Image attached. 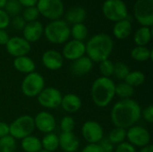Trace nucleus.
I'll return each mask as SVG.
<instances>
[{
    "label": "nucleus",
    "instance_id": "36",
    "mask_svg": "<svg viewBox=\"0 0 153 152\" xmlns=\"http://www.w3.org/2000/svg\"><path fill=\"white\" fill-rule=\"evenodd\" d=\"M4 10L9 14V16L13 17L19 15L20 13H22V7L18 2V0H8Z\"/></svg>",
    "mask_w": 153,
    "mask_h": 152
},
{
    "label": "nucleus",
    "instance_id": "35",
    "mask_svg": "<svg viewBox=\"0 0 153 152\" xmlns=\"http://www.w3.org/2000/svg\"><path fill=\"white\" fill-rule=\"evenodd\" d=\"M39 16V13L36 6L27 7V8H24L22 11V17L26 22V23L27 22H34V21H38Z\"/></svg>",
    "mask_w": 153,
    "mask_h": 152
},
{
    "label": "nucleus",
    "instance_id": "20",
    "mask_svg": "<svg viewBox=\"0 0 153 152\" xmlns=\"http://www.w3.org/2000/svg\"><path fill=\"white\" fill-rule=\"evenodd\" d=\"M93 68V62L87 56H83L74 61L71 65V72L76 76L88 74Z\"/></svg>",
    "mask_w": 153,
    "mask_h": 152
},
{
    "label": "nucleus",
    "instance_id": "1",
    "mask_svg": "<svg viewBox=\"0 0 153 152\" xmlns=\"http://www.w3.org/2000/svg\"><path fill=\"white\" fill-rule=\"evenodd\" d=\"M110 117L115 127L126 130L141 119L142 108L134 99H121L113 106Z\"/></svg>",
    "mask_w": 153,
    "mask_h": 152
},
{
    "label": "nucleus",
    "instance_id": "37",
    "mask_svg": "<svg viewBox=\"0 0 153 152\" xmlns=\"http://www.w3.org/2000/svg\"><path fill=\"white\" fill-rule=\"evenodd\" d=\"M74 126H75V121L72 116H65L61 119L60 128L62 130V133H73Z\"/></svg>",
    "mask_w": 153,
    "mask_h": 152
},
{
    "label": "nucleus",
    "instance_id": "15",
    "mask_svg": "<svg viewBox=\"0 0 153 152\" xmlns=\"http://www.w3.org/2000/svg\"><path fill=\"white\" fill-rule=\"evenodd\" d=\"M34 119L35 128H37L39 132L47 134L53 133L56 126V121L55 116L48 112V111H40L39 112Z\"/></svg>",
    "mask_w": 153,
    "mask_h": 152
},
{
    "label": "nucleus",
    "instance_id": "26",
    "mask_svg": "<svg viewBox=\"0 0 153 152\" xmlns=\"http://www.w3.org/2000/svg\"><path fill=\"white\" fill-rule=\"evenodd\" d=\"M21 147L25 152H39L42 150L41 141L33 135L27 136L21 140Z\"/></svg>",
    "mask_w": 153,
    "mask_h": 152
},
{
    "label": "nucleus",
    "instance_id": "42",
    "mask_svg": "<svg viewBox=\"0 0 153 152\" xmlns=\"http://www.w3.org/2000/svg\"><path fill=\"white\" fill-rule=\"evenodd\" d=\"M100 147L101 148L102 151L103 152H114L115 151V148H114V145L107 139H102L100 143H99Z\"/></svg>",
    "mask_w": 153,
    "mask_h": 152
},
{
    "label": "nucleus",
    "instance_id": "22",
    "mask_svg": "<svg viewBox=\"0 0 153 152\" xmlns=\"http://www.w3.org/2000/svg\"><path fill=\"white\" fill-rule=\"evenodd\" d=\"M13 65L17 72L23 74L33 73L36 69V65L34 61L28 56L15 57L13 61Z\"/></svg>",
    "mask_w": 153,
    "mask_h": 152
},
{
    "label": "nucleus",
    "instance_id": "4",
    "mask_svg": "<svg viewBox=\"0 0 153 152\" xmlns=\"http://www.w3.org/2000/svg\"><path fill=\"white\" fill-rule=\"evenodd\" d=\"M47 40L55 45L65 44L69 40L70 26L62 19L50 21L44 26V34Z\"/></svg>",
    "mask_w": 153,
    "mask_h": 152
},
{
    "label": "nucleus",
    "instance_id": "41",
    "mask_svg": "<svg viewBox=\"0 0 153 152\" xmlns=\"http://www.w3.org/2000/svg\"><path fill=\"white\" fill-rule=\"evenodd\" d=\"M142 116L147 123H153V105H149L142 110Z\"/></svg>",
    "mask_w": 153,
    "mask_h": 152
},
{
    "label": "nucleus",
    "instance_id": "43",
    "mask_svg": "<svg viewBox=\"0 0 153 152\" xmlns=\"http://www.w3.org/2000/svg\"><path fill=\"white\" fill-rule=\"evenodd\" d=\"M81 152H103L99 144H87Z\"/></svg>",
    "mask_w": 153,
    "mask_h": 152
},
{
    "label": "nucleus",
    "instance_id": "12",
    "mask_svg": "<svg viewBox=\"0 0 153 152\" xmlns=\"http://www.w3.org/2000/svg\"><path fill=\"white\" fill-rule=\"evenodd\" d=\"M82 135L89 144H99L104 137L103 127L96 121H86L82 127Z\"/></svg>",
    "mask_w": 153,
    "mask_h": 152
},
{
    "label": "nucleus",
    "instance_id": "47",
    "mask_svg": "<svg viewBox=\"0 0 153 152\" xmlns=\"http://www.w3.org/2000/svg\"><path fill=\"white\" fill-rule=\"evenodd\" d=\"M139 152H153L152 145V144H149V145H147V146L142 148L141 151Z\"/></svg>",
    "mask_w": 153,
    "mask_h": 152
},
{
    "label": "nucleus",
    "instance_id": "17",
    "mask_svg": "<svg viewBox=\"0 0 153 152\" xmlns=\"http://www.w3.org/2000/svg\"><path fill=\"white\" fill-rule=\"evenodd\" d=\"M42 65L50 71H57L64 65V57L62 54L55 49L45 51L41 56Z\"/></svg>",
    "mask_w": 153,
    "mask_h": 152
},
{
    "label": "nucleus",
    "instance_id": "40",
    "mask_svg": "<svg viewBox=\"0 0 153 152\" xmlns=\"http://www.w3.org/2000/svg\"><path fill=\"white\" fill-rule=\"evenodd\" d=\"M114 152H137L136 148L130 144L128 142H124L120 144H117Z\"/></svg>",
    "mask_w": 153,
    "mask_h": 152
},
{
    "label": "nucleus",
    "instance_id": "28",
    "mask_svg": "<svg viewBox=\"0 0 153 152\" xmlns=\"http://www.w3.org/2000/svg\"><path fill=\"white\" fill-rule=\"evenodd\" d=\"M88 34H89V30L83 22L74 24L70 28V36L74 40L83 41L84 39H87Z\"/></svg>",
    "mask_w": 153,
    "mask_h": 152
},
{
    "label": "nucleus",
    "instance_id": "5",
    "mask_svg": "<svg viewBox=\"0 0 153 152\" xmlns=\"http://www.w3.org/2000/svg\"><path fill=\"white\" fill-rule=\"evenodd\" d=\"M101 11L104 17L112 22L125 20L129 14L128 7L124 0H105Z\"/></svg>",
    "mask_w": 153,
    "mask_h": 152
},
{
    "label": "nucleus",
    "instance_id": "25",
    "mask_svg": "<svg viewBox=\"0 0 153 152\" xmlns=\"http://www.w3.org/2000/svg\"><path fill=\"white\" fill-rule=\"evenodd\" d=\"M152 50L147 47L135 46L131 50V57L136 62H147L152 60Z\"/></svg>",
    "mask_w": 153,
    "mask_h": 152
},
{
    "label": "nucleus",
    "instance_id": "31",
    "mask_svg": "<svg viewBox=\"0 0 153 152\" xmlns=\"http://www.w3.org/2000/svg\"><path fill=\"white\" fill-rule=\"evenodd\" d=\"M126 130L119 127L113 128L108 136V140L114 145V144H120L126 142Z\"/></svg>",
    "mask_w": 153,
    "mask_h": 152
},
{
    "label": "nucleus",
    "instance_id": "3",
    "mask_svg": "<svg viewBox=\"0 0 153 152\" xmlns=\"http://www.w3.org/2000/svg\"><path fill=\"white\" fill-rule=\"evenodd\" d=\"M115 91L116 83L113 80L100 76L97 78L91 85V99L97 107L104 108L108 107L115 98Z\"/></svg>",
    "mask_w": 153,
    "mask_h": 152
},
{
    "label": "nucleus",
    "instance_id": "14",
    "mask_svg": "<svg viewBox=\"0 0 153 152\" xmlns=\"http://www.w3.org/2000/svg\"><path fill=\"white\" fill-rule=\"evenodd\" d=\"M85 43L79 40H68L65 43L62 49V56L64 59L68 61H74L83 56H85Z\"/></svg>",
    "mask_w": 153,
    "mask_h": 152
},
{
    "label": "nucleus",
    "instance_id": "24",
    "mask_svg": "<svg viewBox=\"0 0 153 152\" xmlns=\"http://www.w3.org/2000/svg\"><path fill=\"white\" fill-rule=\"evenodd\" d=\"M152 37V27H140L134 34V41L136 46L147 47Z\"/></svg>",
    "mask_w": 153,
    "mask_h": 152
},
{
    "label": "nucleus",
    "instance_id": "33",
    "mask_svg": "<svg viewBox=\"0 0 153 152\" xmlns=\"http://www.w3.org/2000/svg\"><path fill=\"white\" fill-rule=\"evenodd\" d=\"M130 68L128 65L123 62H117L114 63V73L113 75L119 79V80H125L128 73H130Z\"/></svg>",
    "mask_w": 153,
    "mask_h": 152
},
{
    "label": "nucleus",
    "instance_id": "49",
    "mask_svg": "<svg viewBox=\"0 0 153 152\" xmlns=\"http://www.w3.org/2000/svg\"><path fill=\"white\" fill-rule=\"evenodd\" d=\"M39 152H48V151H44V150H41L40 151H39Z\"/></svg>",
    "mask_w": 153,
    "mask_h": 152
},
{
    "label": "nucleus",
    "instance_id": "16",
    "mask_svg": "<svg viewBox=\"0 0 153 152\" xmlns=\"http://www.w3.org/2000/svg\"><path fill=\"white\" fill-rule=\"evenodd\" d=\"M43 34L44 25L39 20L31 22H27L22 30V38L30 44L39 41Z\"/></svg>",
    "mask_w": 153,
    "mask_h": 152
},
{
    "label": "nucleus",
    "instance_id": "11",
    "mask_svg": "<svg viewBox=\"0 0 153 152\" xmlns=\"http://www.w3.org/2000/svg\"><path fill=\"white\" fill-rule=\"evenodd\" d=\"M62 93L59 90L54 87H47L42 90V91L38 95L39 104L49 109H55L60 107L62 101Z\"/></svg>",
    "mask_w": 153,
    "mask_h": 152
},
{
    "label": "nucleus",
    "instance_id": "30",
    "mask_svg": "<svg viewBox=\"0 0 153 152\" xmlns=\"http://www.w3.org/2000/svg\"><path fill=\"white\" fill-rule=\"evenodd\" d=\"M116 96L120 98L121 99H131L134 93V88L130 86L126 82H120L117 85L116 84Z\"/></svg>",
    "mask_w": 153,
    "mask_h": 152
},
{
    "label": "nucleus",
    "instance_id": "6",
    "mask_svg": "<svg viewBox=\"0 0 153 152\" xmlns=\"http://www.w3.org/2000/svg\"><path fill=\"white\" fill-rule=\"evenodd\" d=\"M35 130L34 119L29 115H23L13 120L9 125V134L15 140H22L31 135Z\"/></svg>",
    "mask_w": 153,
    "mask_h": 152
},
{
    "label": "nucleus",
    "instance_id": "2",
    "mask_svg": "<svg viewBox=\"0 0 153 152\" xmlns=\"http://www.w3.org/2000/svg\"><path fill=\"white\" fill-rule=\"evenodd\" d=\"M87 56L94 63L108 59L114 49L113 39L107 33L93 35L85 44Z\"/></svg>",
    "mask_w": 153,
    "mask_h": 152
},
{
    "label": "nucleus",
    "instance_id": "19",
    "mask_svg": "<svg viewBox=\"0 0 153 152\" xmlns=\"http://www.w3.org/2000/svg\"><path fill=\"white\" fill-rule=\"evenodd\" d=\"M59 147L65 152H76L79 150L80 142L74 133H61L58 136Z\"/></svg>",
    "mask_w": 153,
    "mask_h": 152
},
{
    "label": "nucleus",
    "instance_id": "21",
    "mask_svg": "<svg viewBox=\"0 0 153 152\" xmlns=\"http://www.w3.org/2000/svg\"><path fill=\"white\" fill-rule=\"evenodd\" d=\"M82 99L79 96L74 93H68L62 97L61 108L64 111L73 114L80 110L82 108Z\"/></svg>",
    "mask_w": 153,
    "mask_h": 152
},
{
    "label": "nucleus",
    "instance_id": "39",
    "mask_svg": "<svg viewBox=\"0 0 153 152\" xmlns=\"http://www.w3.org/2000/svg\"><path fill=\"white\" fill-rule=\"evenodd\" d=\"M11 22V18L9 14L4 10L0 9V30H5L8 28Z\"/></svg>",
    "mask_w": 153,
    "mask_h": 152
},
{
    "label": "nucleus",
    "instance_id": "44",
    "mask_svg": "<svg viewBox=\"0 0 153 152\" xmlns=\"http://www.w3.org/2000/svg\"><path fill=\"white\" fill-rule=\"evenodd\" d=\"M10 39L8 32L5 30H0V46H5Z\"/></svg>",
    "mask_w": 153,
    "mask_h": 152
},
{
    "label": "nucleus",
    "instance_id": "27",
    "mask_svg": "<svg viewBox=\"0 0 153 152\" xmlns=\"http://www.w3.org/2000/svg\"><path fill=\"white\" fill-rule=\"evenodd\" d=\"M42 150L48 152H55L59 148L58 135L54 133H47L41 140Z\"/></svg>",
    "mask_w": 153,
    "mask_h": 152
},
{
    "label": "nucleus",
    "instance_id": "34",
    "mask_svg": "<svg viewBox=\"0 0 153 152\" xmlns=\"http://www.w3.org/2000/svg\"><path fill=\"white\" fill-rule=\"evenodd\" d=\"M99 69H100V73H101L102 77H106V78H110L113 75L114 73V63L109 60V59H106L100 63H99Z\"/></svg>",
    "mask_w": 153,
    "mask_h": 152
},
{
    "label": "nucleus",
    "instance_id": "18",
    "mask_svg": "<svg viewBox=\"0 0 153 152\" xmlns=\"http://www.w3.org/2000/svg\"><path fill=\"white\" fill-rule=\"evenodd\" d=\"M132 22H133V17L130 14H128L126 19L115 22L112 29L113 36L119 40L127 39L131 35L133 30Z\"/></svg>",
    "mask_w": 153,
    "mask_h": 152
},
{
    "label": "nucleus",
    "instance_id": "48",
    "mask_svg": "<svg viewBox=\"0 0 153 152\" xmlns=\"http://www.w3.org/2000/svg\"><path fill=\"white\" fill-rule=\"evenodd\" d=\"M8 0H0V9H4Z\"/></svg>",
    "mask_w": 153,
    "mask_h": 152
},
{
    "label": "nucleus",
    "instance_id": "10",
    "mask_svg": "<svg viewBox=\"0 0 153 152\" xmlns=\"http://www.w3.org/2000/svg\"><path fill=\"white\" fill-rule=\"evenodd\" d=\"M126 139L134 147L143 148L151 144V134L142 125H133L126 130Z\"/></svg>",
    "mask_w": 153,
    "mask_h": 152
},
{
    "label": "nucleus",
    "instance_id": "23",
    "mask_svg": "<svg viewBox=\"0 0 153 152\" xmlns=\"http://www.w3.org/2000/svg\"><path fill=\"white\" fill-rule=\"evenodd\" d=\"M87 17L86 10L82 6H73L65 12V21L67 23L77 24L82 23Z\"/></svg>",
    "mask_w": 153,
    "mask_h": 152
},
{
    "label": "nucleus",
    "instance_id": "32",
    "mask_svg": "<svg viewBox=\"0 0 153 152\" xmlns=\"http://www.w3.org/2000/svg\"><path fill=\"white\" fill-rule=\"evenodd\" d=\"M16 140L10 134L0 138V152H15Z\"/></svg>",
    "mask_w": 153,
    "mask_h": 152
},
{
    "label": "nucleus",
    "instance_id": "29",
    "mask_svg": "<svg viewBox=\"0 0 153 152\" xmlns=\"http://www.w3.org/2000/svg\"><path fill=\"white\" fill-rule=\"evenodd\" d=\"M125 82L133 88L139 87L145 82V74L142 71H132L128 73Z\"/></svg>",
    "mask_w": 153,
    "mask_h": 152
},
{
    "label": "nucleus",
    "instance_id": "9",
    "mask_svg": "<svg viewBox=\"0 0 153 152\" xmlns=\"http://www.w3.org/2000/svg\"><path fill=\"white\" fill-rule=\"evenodd\" d=\"M134 17L141 26L152 27L153 24V0H136L134 4Z\"/></svg>",
    "mask_w": 153,
    "mask_h": 152
},
{
    "label": "nucleus",
    "instance_id": "38",
    "mask_svg": "<svg viewBox=\"0 0 153 152\" xmlns=\"http://www.w3.org/2000/svg\"><path fill=\"white\" fill-rule=\"evenodd\" d=\"M10 24L12 25V27L16 30H22L25 24H26V22L23 20V18L22 17V15H16V16H13V19L11 20V22Z\"/></svg>",
    "mask_w": 153,
    "mask_h": 152
},
{
    "label": "nucleus",
    "instance_id": "8",
    "mask_svg": "<svg viewBox=\"0 0 153 152\" xmlns=\"http://www.w3.org/2000/svg\"><path fill=\"white\" fill-rule=\"evenodd\" d=\"M45 88V80L41 74L33 72L26 74L22 79L21 90L22 94L28 98H35Z\"/></svg>",
    "mask_w": 153,
    "mask_h": 152
},
{
    "label": "nucleus",
    "instance_id": "46",
    "mask_svg": "<svg viewBox=\"0 0 153 152\" xmlns=\"http://www.w3.org/2000/svg\"><path fill=\"white\" fill-rule=\"evenodd\" d=\"M22 7L27 8V7H33L37 5L38 0H18Z\"/></svg>",
    "mask_w": 153,
    "mask_h": 152
},
{
    "label": "nucleus",
    "instance_id": "13",
    "mask_svg": "<svg viewBox=\"0 0 153 152\" xmlns=\"http://www.w3.org/2000/svg\"><path fill=\"white\" fill-rule=\"evenodd\" d=\"M5 49L10 56L15 58L27 56L31 49V45L22 37L14 36L9 39L5 45Z\"/></svg>",
    "mask_w": 153,
    "mask_h": 152
},
{
    "label": "nucleus",
    "instance_id": "7",
    "mask_svg": "<svg viewBox=\"0 0 153 152\" xmlns=\"http://www.w3.org/2000/svg\"><path fill=\"white\" fill-rule=\"evenodd\" d=\"M36 7L39 15L48 21L61 19L65 12L63 0H38Z\"/></svg>",
    "mask_w": 153,
    "mask_h": 152
},
{
    "label": "nucleus",
    "instance_id": "45",
    "mask_svg": "<svg viewBox=\"0 0 153 152\" xmlns=\"http://www.w3.org/2000/svg\"><path fill=\"white\" fill-rule=\"evenodd\" d=\"M9 135V125L5 122H0V138Z\"/></svg>",
    "mask_w": 153,
    "mask_h": 152
}]
</instances>
